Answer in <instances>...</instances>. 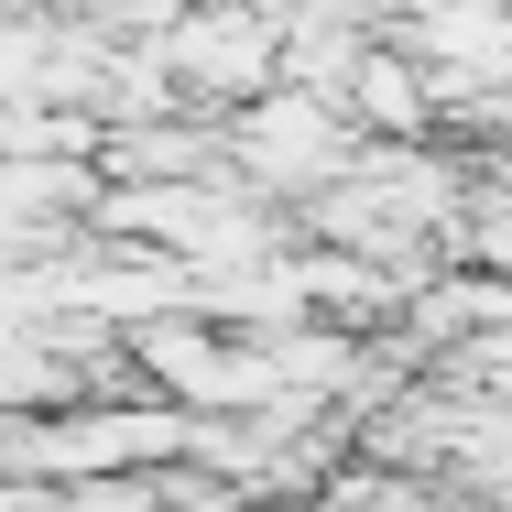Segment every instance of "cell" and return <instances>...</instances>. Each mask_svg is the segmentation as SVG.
Listing matches in <instances>:
<instances>
[{
    "instance_id": "cell-1",
    "label": "cell",
    "mask_w": 512,
    "mask_h": 512,
    "mask_svg": "<svg viewBox=\"0 0 512 512\" xmlns=\"http://www.w3.org/2000/svg\"><path fill=\"white\" fill-rule=\"evenodd\" d=\"M240 153H251V175H273V186H295V175H306V186H327L349 142H338V120H327V109H316L306 88H273V99L251 109Z\"/></svg>"
}]
</instances>
